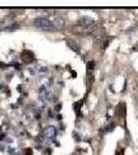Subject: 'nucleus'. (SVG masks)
Segmentation results:
<instances>
[{
	"instance_id": "obj_1",
	"label": "nucleus",
	"mask_w": 138,
	"mask_h": 155,
	"mask_svg": "<svg viewBox=\"0 0 138 155\" xmlns=\"http://www.w3.org/2000/svg\"><path fill=\"white\" fill-rule=\"evenodd\" d=\"M33 25L36 27H37V28L43 29V30H50V31H53V30L57 29L54 21L46 18V17H39V18L34 19Z\"/></svg>"
},
{
	"instance_id": "obj_2",
	"label": "nucleus",
	"mask_w": 138,
	"mask_h": 155,
	"mask_svg": "<svg viewBox=\"0 0 138 155\" xmlns=\"http://www.w3.org/2000/svg\"><path fill=\"white\" fill-rule=\"evenodd\" d=\"M56 137V128L54 126H47L46 128L43 130V139L46 140L48 142L53 141Z\"/></svg>"
},
{
	"instance_id": "obj_3",
	"label": "nucleus",
	"mask_w": 138,
	"mask_h": 155,
	"mask_svg": "<svg viewBox=\"0 0 138 155\" xmlns=\"http://www.w3.org/2000/svg\"><path fill=\"white\" fill-rule=\"evenodd\" d=\"M81 22H82V24L84 25L85 28L88 29L89 31H96L97 30L96 22H95L94 19L90 18V17H82Z\"/></svg>"
},
{
	"instance_id": "obj_4",
	"label": "nucleus",
	"mask_w": 138,
	"mask_h": 155,
	"mask_svg": "<svg viewBox=\"0 0 138 155\" xmlns=\"http://www.w3.org/2000/svg\"><path fill=\"white\" fill-rule=\"evenodd\" d=\"M40 97L44 101H50L52 99V93L46 86H42L40 88Z\"/></svg>"
},
{
	"instance_id": "obj_5",
	"label": "nucleus",
	"mask_w": 138,
	"mask_h": 155,
	"mask_svg": "<svg viewBox=\"0 0 138 155\" xmlns=\"http://www.w3.org/2000/svg\"><path fill=\"white\" fill-rule=\"evenodd\" d=\"M66 41H67V46L70 47V49H72L74 52H76V53H78V54L80 53V52H81L80 45L76 41H74V39H71V38H67Z\"/></svg>"
},
{
	"instance_id": "obj_6",
	"label": "nucleus",
	"mask_w": 138,
	"mask_h": 155,
	"mask_svg": "<svg viewBox=\"0 0 138 155\" xmlns=\"http://www.w3.org/2000/svg\"><path fill=\"white\" fill-rule=\"evenodd\" d=\"M47 71H48V68H47V67H41V68L39 69V72H40V74H46Z\"/></svg>"
}]
</instances>
